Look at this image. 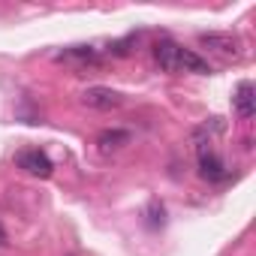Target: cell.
<instances>
[{
    "instance_id": "6da1fadb",
    "label": "cell",
    "mask_w": 256,
    "mask_h": 256,
    "mask_svg": "<svg viewBox=\"0 0 256 256\" xmlns=\"http://www.w3.org/2000/svg\"><path fill=\"white\" fill-rule=\"evenodd\" d=\"M16 166L18 169H24L28 175H36V178H48L52 175V160L42 154V151H36V148H24V151H18L16 154Z\"/></svg>"
},
{
    "instance_id": "7a4b0ae2",
    "label": "cell",
    "mask_w": 256,
    "mask_h": 256,
    "mask_svg": "<svg viewBox=\"0 0 256 256\" xmlns=\"http://www.w3.org/2000/svg\"><path fill=\"white\" fill-rule=\"evenodd\" d=\"M82 102L88 106V108H100V112H112V108H118V106H124V96L118 94V90H112V88H88L84 94H82Z\"/></svg>"
},
{
    "instance_id": "3957f363",
    "label": "cell",
    "mask_w": 256,
    "mask_h": 256,
    "mask_svg": "<svg viewBox=\"0 0 256 256\" xmlns=\"http://www.w3.org/2000/svg\"><path fill=\"white\" fill-rule=\"evenodd\" d=\"M199 42H202L205 48L217 52V54H232V58H238V54H241L238 40H235V36H229V34H202V36H199Z\"/></svg>"
},
{
    "instance_id": "277c9868",
    "label": "cell",
    "mask_w": 256,
    "mask_h": 256,
    "mask_svg": "<svg viewBox=\"0 0 256 256\" xmlns=\"http://www.w3.org/2000/svg\"><path fill=\"white\" fill-rule=\"evenodd\" d=\"M235 112H238V118H244V120H250L253 114H256V90H253V84L250 82H241L238 88H235Z\"/></svg>"
},
{
    "instance_id": "5b68a950",
    "label": "cell",
    "mask_w": 256,
    "mask_h": 256,
    "mask_svg": "<svg viewBox=\"0 0 256 256\" xmlns=\"http://www.w3.org/2000/svg\"><path fill=\"white\" fill-rule=\"evenodd\" d=\"M199 175L208 178V181H223V178H226L223 160H220L214 151H208L205 145H202V151H199Z\"/></svg>"
},
{
    "instance_id": "8992f818",
    "label": "cell",
    "mask_w": 256,
    "mask_h": 256,
    "mask_svg": "<svg viewBox=\"0 0 256 256\" xmlns=\"http://www.w3.org/2000/svg\"><path fill=\"white\" fill-rule=\"evenodd\" d=\"M178 52H181V46H175L172 40H160L154 46V58H157V64H160L163 72H178L181 70L178 66Z\"/></svg>"
},
{
    "instance_id": "52a82bcc",
    "label": "cell",
    "mask_w": 256,
    "mask_h": 256,
    "mask_svg": "<svg viewBox=\"0 0 256 256\" xmlns=\"http://www.w3.org/2000/svg\"><path fill=\"white\" fill-rule=\"evenodd\" d=\"M133 142V133L130 130H102L100 136H96V145H100V151H120V148H126Z\"/></svg>"
},
{
    "instance_id": "ba28073f",
    "label": "cell",
    "mask_w": 256,
    "mask_h": 256,
    "mask_svg": "<svg viewBox=\"0 0 256 256\" xmlns=\"http://www.w3.org/2000/svg\"><path fill=\"white\" fill-rule=\"evenodd\" d=\"M178 66L184 70V72H196V76H211V66H208V60H202L196 52H190V48H181L178 52Z\"/></svg>"
},
{
    "instance_id": "9c48e42d",
    "label": "cell",
    "mask_w": 256,
    "mask_h": 256,
    "mask_svg": "<svg viewBox=\"0 0 256 256\" xmlns=\"http://www.w3.org/2000/svg\"><path fill=\"white\" fill-rule=\"evenodd\" d=\"M58 58H60V60H82V64H96V52H94L90 46H72V48L60 52Z\"/></svg>"
},
{
    "instance_id": "30bf717a",
    "label": "cell",
    "mask_w": 256,
    "mask_h": 256,
    "mask_svg": "<svg viewBox=\"0 0 256 256\" xmlns=\"http://www.w3.org/2000/svg\"><path fill=\"white\" fill-rule=\"evenodd\" d=\"M130 46H133V40H120V42H114L108 52H112L114 58H124V54H130Z\"/></svg>"
},
{
    "instance_id": "8fae6325",
    "label": "cell",
    "mask_w": 256,
    "mask_h": 256,
    "mask_svg": "<svg viewBox=\"0 0 256 256\" xmlns=\"http://www.w3.org/2000/svg\"><path fill=\"white\" fill-rule=\"evenodd\" d=\"M10 241H6V232H4V226H0V247H6Z\"/></svg>"
}]
</instances>
